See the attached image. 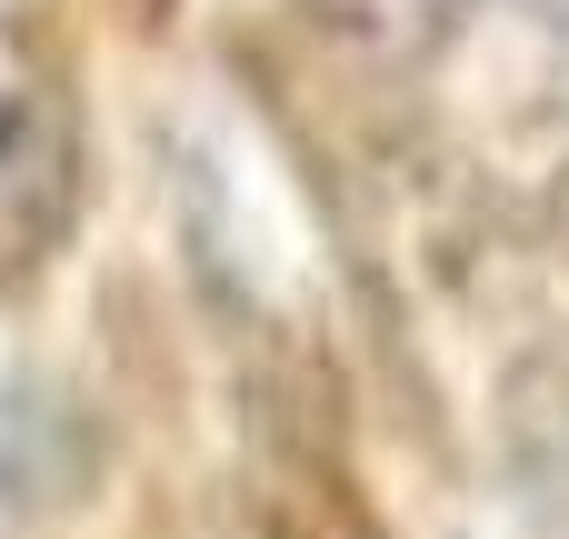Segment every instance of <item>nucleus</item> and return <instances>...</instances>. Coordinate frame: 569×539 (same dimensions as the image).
Returning a JSON list of instances; mask_svg holds the SVG:
<instances>
[{"instance_id": "nucleus-1", "label": "nucleus", "mask_w": 569, "mask_h": 539, "mask_svg": "<svg viewBox=\"0 0 569 539\" xmlns=\"http://www.w3.org/2000/svg\"><path fill=\"white\" fill-rule=\"evenodd\" d=\"M100 460H110V440L60 380H40V370L0 380V510H20V520L80 510L100 490Z\"/></svg>"}, {"instance_id": "nucleus-2", "label": "nucleus", "mask_w": 569, "mask_h": 539, "mask_svg": "<svg viewBox=\"0 0 569 539\" xmlns=\"http://www.w3.org/2000/svg\"><path fill=\"white\" fill-rule=\"evenodd\" d=\"M290 10L360 70H430L470 20V0H290Z\"/></svg>"}, {"instance_id": "nucleus-3", "label": "nucleus", "mask_w": 569, "mask_h": 539, "mask_svg": "<svg viewBox=\"0 0 569 539\" xmlns=\"http://www.w3.org/2000/svg\"><path fill=\"white\" fill-rule=\"evenodd\" d=\"M540 230H550V250L569 260V160L550 170V200H540Z\"/></svg>"}, {"instance_id": "nucleus-4", "label": "nucleus", "mask_w": 569, "mask_h": 539, "mask_svg": "<svg viewBox=\"0 0 569 539\" xmlns=\"http://www.w3.org/2000/svg\"><path fill=\"white\" fill-rule=\"evenodd\" d=\"M520 10H530V20H540L550 40H569V0H520Z\"/></svg>"}]
</instances>
